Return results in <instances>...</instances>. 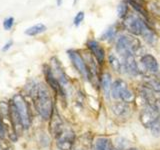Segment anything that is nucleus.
I'll list each match as a JSON object with an SVG mask.
<instances>
[{
    "label": "nucleus",
    "instance_id": "obj_1",
    "mask_svg": "<svg viewBox=\"0 0 160 150\" xmlns=\"http://www.w3.org/2000/svg\"><path fill=\"white\" fill-rule=\"evenodd\" d=\"M34 105L36 108L38 114L41 116L43 120H50L52 114L54 112L52 98L50 96V93L46 86L43 84L38 85L37 92L33 97Z\"/></svg>",
    "mask_w": 160,
    "mask_h": 150
},
{
    "label": "nucleus",
    "instance_id": "obj_2",
    "mask_svg": "<svg viewBox=\"0 0 160 150\" xmlns=\"http://www.w3.org/2000/svg\"><path fill=\"white\" fill-rule=\"evenodd\" d=\"M140 47L141 44L138 38H135L131 35H121L116 41V51L122 58L130 54H135Z\"/></svg>",
    "mask_w": 160,
    "mask_h": 150
},
{
    "label": "nucleus",
    "instance_id": "obj_3",
    "mask_svg": "<svg viewBox=\"0 0 160 150\" xmlns=\"http://www.w3.org/2000/svg\"><path fill=\"white\" fill-rule=\"evenodd\" d=\"M12 102L16 107L24 130L29 129V127L31 126V114H30V109L26 100L21 94H15L12 98Z\"/></svg>",
    "mask_w": 160,
    "mask_h": 150
},
{
    "label": "nucleus",
    "instance_id": "obj_4",
    "mask_svg": "<svg viewBox=\"0 0 160 150\" xmlns=\"http://www.w3.org/2000/svg\"><path fill=\"white\" fill-rule=\"evenodd\" d=\"M146 24L147 23L144 22L139 16H136V15H129V16H127L124 19L123 26L130 34L135 35V36H141L142 30Z\"/></svg>",
    "mask_w": 160,
    "mask_h": 150
},
{
    "label": "nucleus",
    "instance_id": "obj_5",
    "mask_svg": "<svg viewBox=\"0 0 160 150\" xmlns=\"http://www.w3.org/2000/svg\"><path fill=\"white\" fill-rule=\"evenodd\" d=\"M68 55L73 66L78 71V73L81 75V77L85 80H89V70L81 54L76 50H68Z\"/></svg>",
    "mask_w": 160,
    "mask_h": 150
},
{
    "label": "nucleus",
    "instance_id": "obj_6",
    "mask_svg": "<svg viewBox=\"0 0 160 150\" xmlns=\"http://www.w3.org/2000/svg\"><path fill=\"white\" fill-rule=\"evenodd\" d=\"M50 67H51V69H52V72L54 74V76L56 77V79L58 80L60 85H61L62 88L65 90V88L69 85V80H68L66 73H65V71H64L63 66L56 57L51 58V66Z\"/></svg>",
    "mask_w": 160,
    "mask_h": 150
},
{
    "label": "nucleus",
    "instance_id": "obj_7",
    "mask_svg": "<svg viewBox=\"0 0 160 150\" xmlns=\"http://www.w3.org/2000/svg\"><path fill=\"white\" fill-rule=\"evenodd\" d=\"M75 142V134L72 130L64 129L56 138V145L60 150H71Z\"/></svg>",
    "mask_w": 160,
    "mask_h": 150
},
{
    "label": "nucleus",
    "instance_id": "obj_8",
    "mask_svg": "<svg viewBox=\"0 0 160 150\" xmlns=\"http://www.w3.org/2000/svg\"><path fill=\"white\" fill-rule=\"evenodd\" d=\"M44 75H45V78H46L47 83L49 84V86L54 90L55 93L61 95L62 97L66 96V92H65V90L62 88L61 85H60V83L58 82L56 77L54 76L51 67L48 66V65H44Z\"/></svg>",
    "mask_w": 160,
    "mask_h": 150
},
{
    "label": "nucleus",
    "instance_id": "obj_9",
    "mask_svg": "<svg viewBox=\"0 0 160 150\" xmlns=\"http://www.w3.org/2000/svg\"><path fill=\"white\" fill-rule=\"evenodd\" d=\"M139 118H140V121H141L142 125L145 128H150L160 118V116L154 109L147 106L146 108L141 110Z\"/></svg>",
    "mask_w": 160,
    "mask_h": 150
},
{
    "label": "nucleus",
    "instance_id": "obj_10",
    "mask_svg": "<svg viewBox=\"0 0 160 150\" xmlns=\"http://www.w3.org/2000/svg\"><path fill=\"white\" fill-rule=\"evenodd\" d=\"M140 62H141L145 71L149 74L156 75L159 73V64L157 62V59L152 54H144L140 59Z\"/></svg>",
    "mask_w": 160,
    "mask_h": 150
},
{
    "label": "nucleus",
    "instance_id": "obj_11",
    "mask_svg": "<svg viewBox=\"0 0 160 150\" xmlns=\"http://www.w3.org/2000/svg\"><path fill=\"white\" fill-rule=\"evenodd\" d=\"M86 46L90 50L91 54L95 57V59H96L97 63L102 65L105 60V50L103 49V47L96 41V40H93V39L88 40L86 43Z\"/></svg>",
    "mask_w": 160,
    "mask_h": 150
},
{
    "label": "nucleus",
    "instance_id": "obj_12",
    "mask_svg": "<svg viewBox=\"0 0 160 150\" xmlns=\"http://www.w3.org/2000/svg\"><path fill=\"white\" fill-rule=\"evenodd\" d=\"M9 118H10V122H11V125L15 133L17 135H20L24 130V128L21 122V119H20V116L16 110V107H15L12 100L10 101V104H9Z\"/></svg>",
    "mask_w": 160,
    "mask_h": 150
},
{
    "label": "nucleus",
    "instance_id": "obj_13",
    "mask_svg": "<svg viewBox=\"0 0 160 150\" xmlns=\"http://www.w3.org/2000/svg\"><path fill=\"white\" fill-rule=\"evenodd\" d=\"M64 125L62 119L60 118L59 114L57 112H53L51 118H50V122H49V130L50 133L53 135V137L57 138L60 134L62 133L64 130Z\"/></svg>",
    "mask_w": 160,
    "mask_h": 150
},
{
    "label": "nucleus",
    "instance_id": "obj_14",
    "mask_svg": "<svg viewBox=\"0 0 160 150\" xmlns=\"http://www.w3.org/2000/svg\"><path fill=\"white\" fill-rule=\"evenodd\" d=\"M123 67L129 75L136 76L137 74H139V67L136 60H135L134 54H130L123 58Z\"/></svg>",
    "mask_w": 160,
    "mask_h": 150
},
{
    "label": "nucleus",
    "instance_id": "obj_15",
    "mask_svg": "<svg viewBox=\"0 0 160 150\" xmlns=\"http://www.w3.org/2000/svg\"><path fill=\"white\" fill-rule=\"evenodd\" d=\"M93 150H114L111 140L107 137H98L94 141Z\"/></svg>",
    "mask_w": 160,
    "mask_h": 150
},
{
    "label": "nucleus",
    "instance_id": "obj_16",
    "mask_svg": "<svg viewBox=\"0 0 160 150\" xmlns=\"http://www.w3.org/2000/svg\"><path fill=\"white\" fill-rule=\"evenodd\" d=\"M141 36L144 38L145 41H146L148 44L151 45V46H155L158 42L157 35L155 34V32L153 31V30L148 26V24L145 25V27L143 28Z\"/></svg>",
    "mask_w": 160,
    "mask_h": 150
},
{
    "label": "nucleus",
    "instance_id": "obj_17",
    "mask_svg": "<svg viewBox=\"0 0 160 150\" xmlns=\"http://www.w3.org/2000/svg\"><path fill=\"white\" fill-rule=\"evenodd\" d=\"M144 85L153 90L154 92H160V79L155 75L147 74L144 77Z\"/></svg>",
    "mask_w": 160,
    "mask_h": 150
},
{
    "label": "nucleus",
    "instance_id": "obj_18",
    "mask_svg": "<svg viewBox=\"0 0 160 150\" xmlns=\"http://www.w3.org/2000/svg\"><path fill=\"white\" fill-rule=\"evenodd\" d=\"M112 112L117 115V116H126V115L130 112V107L128 103L120 101V102H116L112 105Z\"/></svg>",
    "mask_w": 160,
    "mask_h": 150
},
{
    "label": "nucleus",
    "instance_id": "obj_19",
    "mask_svg": "<svg viewBox=\"0 0 160 150\" xmlns=\"http://www.w3.org/2000/svg\"><path fill=\"white\" fill-rule=\"evenodd\" d=\"M126 87H127V84L125 83V81H123L122 79L115 80L111 86V96L114 99H120V94H121V92Z\"/></svg>",
    "mask_w": 160,
    "mask_h": 150
},
{
    "label": "nucleus",
    "instance_id": "obj_20",
    "mask_svg": "<svg viewBox=\"0 0 160 150\" xmlns=\"http://www.w3.org/2000/svg\"><path fill=\"white\" fill-rule=\"evenodd\" d=\"M101 87L104 91V95L106 98H109L110 94H111V86H112V81H111V75L109 73H104L101 77Z\"/></svg>",
    "mask_w": 160,
    "mask_h": 150
},
{
    "label": "nucleus",
    "instance_id": "obj_21",
    "mask_svg": "<svg viewBox=\"0 0 160 150\" xmlns=\"http://www.w3.org/2000/svg\"><path fill=\"white\" fill-rule=\"evenodd\" d=\"M46 29L47 28L44 24L38 23V24H35V25H33V26L27 28L26 30H25V34L28 35V36H36V35L44 32Z\"/></svg>",
    "mask_w": 160,
    "mask_h": 150
},
{
    "label": "nucleus",
    "instance_id": "obj_22",
    "mask_svg": "<svg viewBox=\"0 0 160 150\" xmlns=\"http://www.w3.org/2000/svg\"><path fill=\"white\" fill-rule=\"evenodd\" d=\"M128 12H129V6H128V3L122 1L118 4L117 6V14H118V17L120 19H125L128 16Z\"/></svg>",
    "mask_w": 160,
    "mask_h": 150
},
{
    "label": "nucleus",
    "instance_id": "obj_23",
    "mask_svg": "<svg viewBox=\"0 0 160 150\" xmlns=\"http://www.w3.org/2000/svg\"><path fill=\"white\" fill-rule=\"evenodd\" d=\"M108 61H109L110 66L112 67L113 70H115L116 72H120V71H121V68H122L123 65L121 64V62L119 61V59L116 56H115L114 54H109Z\"/></svg>",
    "mask_w": 160,
    "mask_h": 150
},
{
    "label": "nucleus",
    "instance_id": "obj_24",
    "mask_svg": "<svg viewBox=\"0 0 160 150\" xmlns=\"http://www.w3.org/2000/svg\"><path fill=\"white\" fill-rule=\"evenodd\" d=\"M134 98H135V96H134L133 92L128 87L125 88L123 91L121 92V94H120V99H121L123 102H126V103L133 102Z\"/></svg>",
    "mask_w": 160,
    "mask_h": 150
},
{
    "label": "nucleus",
    "instance_id": "obj_25",
    "mask_svg": "<svg viewBox=\"0 0 160 150\" xmlns=\"http://www.w3.org/2000/svg\"><path fill=\"white\" fill-rule=\"evenodd\" d=\"M117 32V29L115 26H109L105 31L101 34L100 36V39L101 40H111L115 37Z\"/></svg>",
    "mask_w": 160,
    "mask_h": 150
},
{
    "label": "nucleus",
    "instance_id": "obj_26",
    "mask_svg": "<svg viewBox=\"0 0 160 150\" xmlns=\"http://www.w3.org/2000/svg\"><path fill=\"white\" fill-rule=\"evenodd\" d=\"M150 130H151L153 136H155V137L160 136V118L152 125L151 127H150Z\"/></svg>",
    "mask_w": 160,
    "mask_h": 150
},
{
    "label": "nucleus",
    "instance_id": "obj_27",
    "mask_svg": "<svg viewBox=\"0 0 160 150\" xmlns=\"http://www.w3.org/2000/svg\"><path fill=\"white\" fill-rule=\"evenodd\" d=\"M84 17H85L84 12H83V11H79V12L76 14V16H75L74 19H73V24H74L76 27H78L79 25L82 23L83 20H84Z\"/></svg>",
    "mask_w": 160,
    "mask_h": 150
},
{
    "label": "nucleus",
    "instance_id": "obj_28",
    "mask_svg": "<svg viewBox=\"0 0 160 150\" xmlns=\"http://www.w3.org/2000/svg\"><path fill=\"white\" fill-rule=\"evenodd\" d=\"M14 25V18L13 17H7L3 21V27L5 30H10Z\"/></svg>",
    "mask_w": 160,
    "mask_h": 150
},
{
    "label": "nucleus",
    "instance_id": "obj_29",
    "mask_svg": "<svg viewBox=\"0 0 160 150\" xmlns=\"http://www.w3.org/2000/svg\"><path fill=\"white\" fill-rule=\"evenodd\" d=\"M4 134H5V127H4V124L2 121V117H1V115H0V137L3 138Z\"/></svg>",
    "mask_w": 160,
    "mask_h": 150
},
{
    "label": "nucleus",
    "instance_id": "obj_30",
    "mask_svg": "<svg viewBox=\"0 0 160 150\" xmlns=\"http://www.w3.org/2000/svg\"><path fill=\"white\" fill-rule=\"evenodd\" d=\"M12 44H13V41H12V40H9L8 42L5 43V45H4L3 48H2V51H7V50L12 46Z\"/></svg>",
    "mask_w": 160,
    "mask_h": 150
},
{
    "label": "nucleus",
    "instance_id": "obj_31",
    "mask_svg": "<svg viewBox=\"0 0 160 150\" xmlns=\"http://www.w3.org/2000/svg\"><path fill=\"white\" fill-rule=\"evenodd\" d=\"M154 110L158 113V115L160 116V98L156 100V102H155V106H154Z\"/></svg>",
    "mask_w": 160,
    "mask_h": 150
},
{
    "label": "nucleus",
    "instance_id": "obj_32",
    "mask_svg": "<svg viewBox=\"0 0 160 150\" xmlns=\"http://www.w3.org/2000/svg\"><path fill=\"white\" fill-rule=\"evenodd\" d=\"M129 1L136 2V3H138V4H141V5H143V3H144V0H129Z\"/></svg>",
    "mask_w": 160,
    "mask_h": 150
},
{
    "label": "nucleus",
    "instance_id": "obj_33",
    "mask_svg": "<svg viewBox=\"0 0 160 150\" xmlns=\"http://www.w3.org/2000/svg\"><path fill=\"white\" fill-rule=\"evenodd\" d=\"M61 3H62V0H57V5H58V6H60Z\"/></svg>",
    "mask_w": 160,
    "mask_h": 150
},
{
    "label": "nucleus",
    "instance_id": "obj_34",
    "mask_svg": "<svg viewBox=\"0 0 160 150\" xmlns=\"http://www.w3.org/2000/svg\"><path fill=\"white\" fill-rule=\"evenodd\" d=\"M129 150H137V149H134V148H132V149H129Z\"/></svg>",
    "mask_w": 160,
    "mask_h": 150
}]
</instances>
